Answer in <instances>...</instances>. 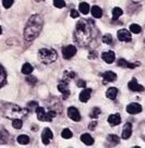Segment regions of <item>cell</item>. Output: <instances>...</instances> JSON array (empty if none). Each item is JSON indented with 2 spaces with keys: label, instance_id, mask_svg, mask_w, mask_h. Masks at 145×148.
<instances>
[{
  "label": "cell",
  "instance_id": "obj_33",
  "mask_svg": "<svg viewBox=\"0 0 145 148\" xmlns=\"http://www.w3.org/2000/svg\"><path fill=\"white\" fill-rule=\"evenodd\" d=\"M54 5L56 7V8H63L65 5H66V2H65V0H54Z\"/></svg>",
  "mask_w": 145,
  "mask_h": 148
},
{
  "label": "cell",
  "instance_id": "obj_5",
  "mask_svg": "<svg viewBox=\"0 0 145 148\" xmlns=\"http://www.w3.org/2000/svg\"><path fill=\"white\" fill-rule=\"evenodd\" d=\"M75 53H76V47L73 45H68L62 48V56L65 59H71L72 57H74Z\"/></svg>",
  "mask_w": 145,
  "mask_h": 148
},
{
  "label": "cell",
  "instance_id": "obj_21",
  "mask_svg": "<svg viewBox=\"0 0 145 148\" xmlns=\"http://www.w3.org/2000/svg\"><path fill=\"white\" fill-rule=\"evenodd\" d=\"M81 140L85 144V145H93L94 144V138L87 133H84V134L81 135Z\"/></svg>",
  "mask_w": 145,
  "mask_h": 148
},
{
  "label": "cell",
  "instance_id": "obj_3",
  "mask_svg": "<svg viewBox=\"0 0 145 148\" xmlns=\"http://www.w3.org/2000/svg\"><path fill=\"white\" fill-rule=\"evenodd\" d=\"M28 111L23 109L16 105H7L3 109V116L9 119H21L22 116H26Z\"/></svg>",
  "mask_w": 145,
  "mask_h": 148
},
{
  "label": "cell",
  "instance_id": "obj_42",
  "mask_svg": "<svg viewBox=\"0 0 145 148\" xmlns=\"http://www.w3.org/2000/svg\"><path fill=\"white\" fill-rule=\"evenodd\" d=\"M2 33V28H1V26H0V34Z\"/></svg>",
  "mask_w": 145,
  "mask_h": 148
},
{
  "label": "cell",
  "instance_id": "obj_4",
  "mask_svg": "<svg viewBox=\"0 0 145 148\" xmlns=\"http://www.w3.org/2000/svg\"><path fill=\"white\" fill-rule=\"evenodd\" d=\"M57 57H58L57 51L55 49H52V48H42L38 51L39 60L42 61L43 63H46V64L55 62L57 60Z\"/></svg>",
  "mask_w": 145,
  "mask_h": 148
},
{
  "label": "cell",
  "instance_id": "obj_9",
  "mask_svg": "<svg viewBox=\"0 0 145 148\" xmlns=\"http://www.w3.org/2000/svg\"><path fill=\"white\" fill-rule=\"evenodd\" d=\"M36 114H37V119L39 121H47V122L52 121V119L47 116L46 111H45V109L43 107H36Z\"/></svg>",
  "mask_w": 145,
  "mask_h": 148
},
{
  "label": "cell",
  "instance_id": "obj_10",
  "mask_svg": "<svg viewBox=\"0 0 145 148\" xmlns=\"http://www.w3.org/2000/svg\"><path fill=\"white\" fill-rule=\"evenodd\" d=\"M52 137H54V135H52V132L50 129H48V127H46V129H44V131H43L42 133V142L45 145H48V144L50 143V140L52 139Z\"/></svg>",
  "mask_w": 145,
  "mask_h": 148
},
{
  "label": "cell",
  "instance_id": "obj_38",
  "mask_svg": "<svg viewBox=\"0 0 145 148\" xmlns=\"http://www.w3.org/2000/svg\"><path fill=\"white\" fill-rule=\"evenodd\" d=\"M26 82H28V83H32V84H35L37 81H36V77H34V76H27V77H26Z\"/></svg>",
  "mask_w": 145,
  "mask_h": 148
},
{
  "label": "cell",
  "instance_id": "obj_36",
  "mask_svg": "<svg viewBox=\"0 0 145 148\" xmlns=\"http://www.w3.org/2000/svg\"><path fill=\"white\" fill-rule=\"evenodd\" d=\"M13 1L14 0H2V5L5 9H9L10 7L13 5Z\"/></svg>",
  "mask_w": 145,
  "mask_h": 148
},
{
  "label": "cell",
  "instance_id": "obj_35",
  "mask_svg": "<svg viewBox=\"0 0 145 148\" xmlns=\"http://www.w3.org/2000/svg\"><path fill=\"white\" fill-rule=\"evenodd\" d=\"M108 140L113 144H118L119 143V137H118L117 135H109L108 136Z\"/></svg>",
  "mask_w": 145,
  "mask_h": 148
},
{
  "label": "cell",
  "instance_id": "obj_43",
  "mask_svg": "<svg viewBox=\"0 0 145 148\" xmlns=\"http://www.w3.org/2000/svg\"><path fill=\"white\" fill-rule=\"evenodd\" d=\"M36 1H37V2H41V1H44V0H36Z\"/></svg>",
  "mask_w": 145,
  "mask_h": 148
},
{
  "label": "cell",
  "instance_id": "obj_15",
  "mask_svg": "<svg viewBox=\"0 0 145 148\" xmlns=\"http://www.w3.org/2000/svg\"><path fill=\"white\" fill-rule=\"evenodd\" d=\"M91 94H92V89L84 87V89L80 92V100L82 102H86L91 98Z\"/></svg>",
  "mask_w": 145,
  "mask_h": 148
},
{
  "label": "cell",
  "instance_id": "obj_19",
  "mask_svg": "<svg viewBox=\"0 0 145 148\" xmlns=\"http://www.w3.org/2000/svg\"><path fill=\"white\" fill-rule=\"evenodd\" d=\"M91 12H92V15H93L95 18H100L103 16V10L99 8L98 5H94L91 9Z\"/></svg>",
  "mask_w": 145,
  "mask_h": 148
},
{
  "label": "cell",
  "instance_id": "obj_17",
  "mask_svg": "<svg viewBox=\"0 0 145 148\" xmlns=\"http://www.w3.org/2000/svg\"><path fill=\"white\" fill-rule=\"evenodd\" d=\"M132 134V124L131 123H126L122 130V138L128 139Z\"/></svg>",
  "mask_w": 145,
  "mask_h": 148
},
{
  "label": "cell",
  "instance_id": "obj_16",
  "mask_svg": "<svg viewBox=\"0 0 145 148\" xmlns=\"http://www.w3.org/2000/svg\"><path fill=\"white\" fill-rule=\"evenodd\" d=\"M103 79L105 83H107V82H113V81L117 79V74L115 73V72H112V71H107V72H105L103 74Z\"/></svg>",
  "mask_w": 145,
  "mask_h": 148
},
{
  "label": "cell",
  "instance_id": "obj_13",
  "mask_svg": "<svg viewBox=\"0 0 145 148\" xmlns=\"http://www.w3.org/2000/svg\"><path fill=\"white\" fill-rule=\"evenodd\" d=\"M102 58L105 62H107L108 64H111L112 62L116 59V56H115V52L113 51H105L102 53Z\"/></svg>",
  "mask_w": 145,
  "mask_h": 148
},
{
  "label": "cell",
  "instance_id": "obj_28",
  "mask_svg": "<svg viewBox=\"0 0 145 148\" xmlns=\"http://www.w3.org/2000/svg\"><path fill=\"white\" fill-rule=\"evenodd\" d=\"M122 13H123V11H122L120 8H113V10H112V18L113 20H117L118 18H120L122 15Z\"/></svg>",
  "mask_w": 145,
  "mask_h": 148
},
{
  "label": "cell",
  "instance_id": "obj_37",
  "mask_svg": "<svg viewBox=\"0 0 145 148\" xmlns=\"http://www.w3.org/2000/svg\"><path fill=\"white\" fill-rule=\"evenodd\" d=\"M70 15H71V18H79V12H78L76 10L72 9L71 10V12H70Z\"/></svg>",
  "mask_w": 145,
  "mask_h": 148
},
{
  "label": "cell",
  "instance_id": "obj_7",
  "mask_svg": "<svg viewBox=\"0 0 145 148\" xmlns=\"http://www.w3.org/2000/svg\"><path fill=\"white\" fill-rule=\"evenodd\" d=\"M117 35H118V39L121 40V42H131V39H132L131 34H130L129 31H126L124 28L119 29L117 33Z\"/></svg>",
  "mask_w": 145,
  "mask_h": 148
},
{
  "label": "cell",
  "instance_id": "obj_34",
  "mask_svg": "<svg viewBox=\"0 0 145 148\" xmlns=\"http://www.w3.org/2000/svg\"><path fill=\"white\" fill-rule=\"evenodd\" d=\"M103 42L105 44H107V45H110L112 42V36L110 34H106V35H104L103 37Z\"/></svg>",
  "mask_w": 145,
  "mask_h": 148
},
{
  "label": "cell",
  "instance_id": "obj_41",
  "mask_svg": "<svg viewBox=\"0 0 145 148\" xmlns=\"http://www.w3.org/2000/svg\"><path fill=\"white\" fill-rule=\"evenodd\" d=\"M38 106V103L36 101H32V102H30V103H28V106L27 107H31V108H33V107H35V108H36V107Z\"/></svg>",
  "mask_w": 145,
  "mask_h": 148
},
{
  "label": "cell",
  "instance_id": "obj_29",
  "mask_svg": "<svg viewBox=\"0 0 145 148\" xmlns=\"http://www.w3.org/2000/svg\"><path fill=\"white\" fill-rule=\"evenodd\" d=\"M18 143L22 144V145H26L30 143V137L27 135H20L18 137Z\"/></svg>",
  "mask_w": 145,
  "mask_h": 148
},
{
  "label": "cell",
  "instance_id": "obj_1",
  "mask_svg": "<svg viewBox=\"0 0 145 148\" xmlns=\"http://www.w3.org/2000/svg\"><path fill=\"white\" fill-rule=\"evenodd\" d=\"M44 25V18L41 14H33L27 20L25 28H24V38L27 42H32L42 32Z\"/></svg>",
  "mask_w": 145,
  "mask_h": 148
},
{
  "label": "cell",
  "instance_id": "obj_12",
  "mask_svg": "<svg viewBox=\"0 0 145 148\" xmlns=\"http://www.w3.org/2000/svg\"><path fill=\"white\" fill-rule=\"evenodd\" d=\"M58 90L62 94L63 99H67V98L69 97V95H70V89L68 87V83H66V82H62V83L58 85Z\"/></svg>",
  "mask_w": 145,
  "mask_h": 148
},
{
  "label": "cell",
  "instance_id": "obj_18",
  "mask_svg": "<svg viewBox=\"0 0 145 148\" xmlns=\"http://www.w3.org/2000/svg\"><path fill=\"white\" fill-rule=\"evenodd\" d=\"M118 65L119 66H123V68H129V69H134L137 65H140V63H131V62H128L124 59H119L118 61Z\"/></svg>",
  "mask_w": 145,
  "mask_h": 148
},
{
  "label": "cell",
  "instance_id": "obj_40",
  "mask_svg": "<svg viewBox=\"0 0 145 148\" xmlns=\"http://www.w3.org/2000/svg\"><path fill=\"white\" fill-rule=\"evenodd\" d=\"M96 126H97V122H96V121H94V122H92V123L89 125V130H94Z\"/></svg>",
  "mask_w": 145,
  "mask_h": 148
},
{
  "label": "cell",
  "instance_id": "obj_2",
  "mask_svg": "<svg viewBox=\"0 0 145 148\" xmlns=\"http://www.w3.org/2000/svg\"><path fill=\"white\" fill-rule=\"evenodd\" d=\"M74 39L81 46H87L92 40V26L89 21L80 20L75 25Z\"/></svg>",
  "mask_w": 145,
  "mask_h": 148
},
{
  "label": "cell",
  "instance_id": "obj_6",
  "mask_svg": "<svg viewBox=\"0 0 145 148\" xmlns=\"http://www.w3.org/2000/svg\"><path fill=\"white\" fill-rule=\"evenodd\" d=\"M126 112L129 114H137L142 112V106L137 102H131L126 106Z\"/></svg>",
  "mask_w": 145,
  "mask_h": 148
},
{
  "label": "cell",
  "instance_id": "obj_8",
  "mask_svg": "<svg viewBox=\"0 0 145 148\" xmlns=\"http://www.w3.org/2000/svg\"><path fill=\"white\" fill-rule=\"evenodd\" d=\"M68 116L70 118L71 120L75 121V122L81 121V114H80L79 110H78L75 107H70V108H68Z\"/></svg>",
  "mask_w": 145,
  "mask_h": 148
},
{
  "label": "cell",
  "instance_id": "obj_20",
  "mask_svg": "<svg viewBox=\"0 0 145 148\" xmlns=\"http://www.w3.org/2000/svg\"><path fill=\"white\" fill-rule=\"evenodd\" d=\"M117 95H118V88H116V87L108 88L107 92H106V96H107V98L111 99V100H113L115 98L117 97Z\"/></svg>",
  "mask_w": 145,
  "mask_h": 148
},
{
  "label": "cell",
  "instance_id": "obj_14",
  "mask_svg": "<svg viewBox=\"0 0 145 148\" xmlns=\"http://www.w3.org/2000/svg\"><path fill=\"white\" fill-rule=\"evenodd\" d=\"M108 123L111 125V126H116L121 123V116L119 113H113L108 116Z\"/></svg>",
  "mask_w": 145,
  "mask_h": 148
},
{
  "label": "cell",
  "instance_id": "obj_27",
  "mask_svg": "<svg viewBox=\"0 0 145 148\" xmlns=\"http://www.w3.org/2000/svg\"><path fill=\"white\" fill-rule=\"evenodd\" d=\"M100 112H102V110L99 109L98 107H95V108H93L92 111H91L89 116H91V118H93V119H97V118L99 116V114H100Z\"/></svg>",
  "mask_w": 145,
  "mask_h": 148
},
{
  "label": "cell",
  "instance_id": "obj_22",
  "mask_svg": "<svg viewBox=\"0 0 145 148\" xmlns=\"http://www.w3.org/2000/svg\"><path fill=\"white\" fill-rule=\"evenodd\" d=\"M33 66H32V64H30V63H24L23 66H22V73L23 74H26V75H30V74L33 72Z\"/></svg>",
  "mask_w": 145,
  "mask_h": 148
},
{
  "label": "cell",
  "instance_id": "obj_25",
  "mask_svg": "<svg viewBox=\"0 0 145 148\" xmlns=\"http://www.w3.org/2000/svg\"><path fill=\"white\" fill-rule=\"evenodd\" d=\"M74 76H75L74 72H72V71H66L65 74H63V82L68 83V82H70Z\"/></svg>",
  "mask_w": 145,
  "mask_h": 148
},
{
  "label": "cell",
  "instance_id": "obj_30",
  "mask_svg": "<svg viewBox=\"0 0 145 148\" xmlns=\"http://www.w3.org/2000/svg\"><path fill=\"white\" fill-rule=\"evenodd\" d=\"M61 136H62L63 138L69 139V138H71V137L73 136V133L71 132L70 129H65L63 131H62V132H61Z\"/></svg>",
  "mask_w": 145,
  "mask_h": 148
},
{
  "label": "cell",
  "instance_id": "obj_23",
  "mask_svg": "<svg viewBox=\"0 0 145 148\" xmlns=\"http://www.w3.org/2000/svg\"><path fill=\"white\" fill-rule=\"evenodd\" d=\"M5 77H7V73H5V69L2 65H0V87H2L5 83Z\"/></svg>",
  "mask_w": 145,
  "mask_h": 148
},
{
  "label": "cell",
  "instance_id": "obj_11",
  "mask_svg": "<svg viewBox=\"0 0 145 148\" xmlns=\"http://www.w3.org/2000/svg\"><path fill=\"white\" fill-rule=\"evenodd\" d=\"M128 87H129V89L132 90V92H144V89H145L144 86L140 85V84L137 83V81H136L135 79H131V81L129 82Z\"/></svg>",
  "mask_w": 145,
  "mask_h": 148
},
{
  "label": "cell",
  "instance_id": "obj_26",
  "mask_svg": "<svg viewBox=\"0 0 145 148\" xmlns=\"http://www.w3.org/2000/svg\"><path fill=\"white\" fill-rule=\"evenodd\" d=\"M9 138V134L5 130H2L0 131V144H5L7 143V140Z\"/></svg>",
  "mask_w": 145,
  "mask_h": 148
},
{
  "label": "cell",
  "instance_id": "obj_24",
  "mask_svg": "<svg viewBox=\"0 0 145 148\" xmlns=\"http://www.w3.org/2000/svg\"><path fill=\"white\" fill-rule=\"evenodd\" d=\"M79 10L82 14H87L89 12V5L86 2H81L79 5Z\"/></svg>",
  "mask_w": 145,
  "mask_h": 148
},
{
  "label": "cell",
  "instance_id": "obj_32",
  "mask_svg": "<svg viewBox=\"0 0 145 148\" xmlns=\"http://www.w3.org/2000/svg\"><path fill=\"white\" fill-rule=\"evenodd\" d=\"M22 125H23V123H22V120H21V119H14L13 122H12V126L16 130L21 129Z\"/></svg>",
  "mask_w": 145,
  "mask_h": 148
},
{
  "label": "cell",
  "instance_id": "obj_39",
  "mask_svg": "<svg viewBox=\"0 0 145 148\" xmlns=\"http://www.w3.org/2000/svg\"><path fill=\"white\" fill-rule=\"evenodd\" d=\"M76 84H78V86H79V87H83V88H84L85 86H86V83H85L84 81H82V79H80V81Z\"/></svg>",
  "mask_w": 145,
  "mask_h": 148
},
{
  "label": "cell",
  "instance_id": "obj_31",
  "mask_svg": "<svg viewBox=\"0 0 145 148\" xmlns=\"http://www.w3.org/2000/svg\"><path fill=\"white\" fill-rule=\"evenodd\" d=\"M130 31H131L133 34H140L142 32V28H141L140 25L137 24H131L130 25Z\"/></svg>",
  "mask_w": 145,
  "mask_h": 148
}]
</instances>
